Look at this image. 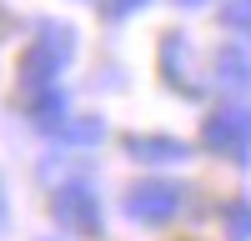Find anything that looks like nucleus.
Segmentation results:
<instances>
[{
	"mask_svg": "<svg viewBox=\"0 0 251 241\" xmlns=\"http://www.w3.org/2000/svg\"><path fill=\"white\" fill-rule=\"evenodd\" d=\"M131 151L146 156V161H181V156H186L181 141H131Z\"/></svg>",
	"mask_w": 251,
	"mask_h": 241,
	"instance_id": "20e7f679",
	"label": "nucleus"
},
{
	"mask_svg": "<svg viewBox=\"0 0 251 241\" xmlns=\"http://www.w3.org/2000/svg\"><path fill=\"white\" fill-rule=\"evenodd\" d=\"M206 141H211V146H221V151H246V141H251V116L246 111H226L221 120H211V126H206Z\"/></svg>",
	"mask_w": 251,
	"mask_h": 241,
	"instance_id": "f257e3e1",
	"label": "nucleus"
},
{
	"mask_svg": "<svg viewBox=\"0 0 251 241\" xmlns=\"http://www.w3.org/2000/svg\"><path fill=\"white\" fill-rule=\"evenodd\" d=\"M131 211L146 216V221H161V216H171V211H176V191H171V186H146V191H136Z\"/></svg>",
	"mask_w": 251,
	"mask_h": 241,
	"instance_id": "f03ea898",
	"label": "nucleus"
},
{
	"mask_svg": "<svg viewBox=\"0 0 251 241\" xmlns=\"http://www.w3.org/2000/svg\"><path fill=\"white\" fill-rule=\"evenodd\" d=\"M186 5H201V0H186Z\"/></svg>",
	"mask_w": 251,
	"mask_h": 241,
	"instance_id": "423d86ee",
	"label": "nucleus"
},
{
	"mask_svg": "<svg viewBox=\"0 0 251 241\" xmlns=\"http://www.w3.org/2000/svg\"><path fill=\"white\" fill-rule=\"evenodd\" d=\"M55 216H66V221H96V206H91V196H86V191H60Z\"/></svg>",
	"mask_w": 251,
	"mask_h": 241,
	"instance_id": "7ed1b4c3",
	"label": "nucleus"
},
{
	"mask_svg": "<svg viewBox=\"0 0 251 241\" xmlns=\"http://www.w3.org/2000/svg\"><path fill=\"white\" fill-rule=\"evenodd\" d=\"M221 20H226L231 30H251V0H231V5L221 10Z\"/></svg>",
	"mask_w": 251,
	"mask_h": 241,
	"instance_id": "39448f33",
	"label": "nucleus"
}]
</instances>
